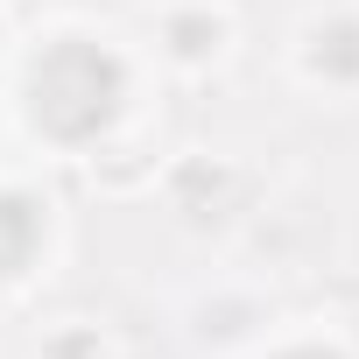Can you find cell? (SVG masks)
Returning <instances> with one entry per match:
<instances>
[{"instance_id":"5b68a950","label":"cell","mask_w":359,"mask_h":359,"mask_svg":"<svg viewBox=\"0 0 359 359\" xmlns=\"http://www.w3.org/2000/svg\"><path fill=\"white\" fill-rule=\"evenodd\" d=\"M247 359H359V345L338 331H268Z\"/></svg>"},{"instance_id":"7a4b0ae2","label":"cell","mask_w":359,"mask_h":359,"mask_svg":"<svg viewBox=\"0 0 359 359\" xmlns=\"http://www.w3.org/2000/svg\"><path fill=\"white\" fill-rule=\"evenodd\" d=\"M282 64L310 99L359 106V0H317V8H303L289 43H282Z\"/></svg>"},{"instance_id":"277c9868","label":"cell","mask_w":359,"mask_h":359,"mask_svg":"<svg viewBox=\"0 0 359 359\" xmlns=\"http://www.w3.org/2000/svg\"><path fill=\"white\" fill-rule=\"evenodd\" d=\"M57 247V205L29 176H0V296H22Z\"/></svg>"},{"instance_id":"6da1fadb","label":"cell","mask_w":359,"mask_h":359,"mask_svg":"<svg viewBox=\"0 0 359 359\" xmlns=\"http://www.w3.org/2000/svg\"><path fill=\"white\" fill-rule=\"evenodd\" d=\"M148 92H155V64L141 43L85 15H64V22H43L15 50L8 120L29 148L57 162H92V155H113L141 127Z\"/></svg>"},{"instance_id":"3957f363","label":"cell","mask_w":359,"mask_h":359,"mask_svg":"<svg viewBox=\"0 0 359 359\" xmlns=\"http://www.w3.org/2000/svg\"><path fill=\"white\" fill-rule=\"evenodd\" d=\"M233 43H240V22H233V8L226 0H162V8L148 15V64H155V78L169 71V78H205V71H219L226 57H233Z\"/></svg>"}]
</instances>
